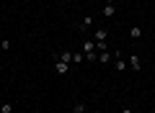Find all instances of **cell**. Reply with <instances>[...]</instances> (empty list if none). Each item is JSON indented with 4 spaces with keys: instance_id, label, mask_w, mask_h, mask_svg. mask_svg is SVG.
<instances>
[{
    "instance_id": "1",
    "label": "cell",
    "mask_w": 155,
    "mask_h": 113,
    "mask_svg": "<svg viewBox=\"0 0 155 113\" xmlns=\"http://www.w3.org/2000/svg\"><path fill=\"white\" fill-rule=\"evenodd\" d=\"M114 70H116V72H124V70H129L127 59H124L122 54H116V59H114Z\"/></svg>"
},
{
    "instance_id": "2",
    "label": "cell",
    "mask_w": 155,
    "mask_h": 113,
    "mask_svg": "<svg viewBox=\"0 0 155 113\" xmlns=\"http://www.w3.org/2000/svg\"><path fill=\"white\" fill-rule=\"evenodd\" d=\"M127 64H129V70H134V72H140V70H142V62H140V57H137V54L127 57Z\"/></svg>"
},
{
    "instance_id": "3",
    "label": "cell",
    "mask_w": 155,
    "mask_h": 113,
    "mask_svg": "<svg viewBox=\"0 0 155 113\" xmlns=\"http://www.w3.org/2000/svg\"><path fill=\"white\" fill-rule=\"evenodd\" d=\"M91 26H93V16H83L80 23H78V31H88Z\"/></svg>"
},
{
    "instance_id": "4",
    "label": "cell",
    "mask_w": 155,
    "mask_h": 113,
    "mask_svg": "<svg viewBox=\"0 0 155 113\" xmlns=\"http://www.w3.org/2000/svg\"><path fill=\"white\" fill-rule=\"evenodd\" d=\"M54 72H57V75H67V72H70V64L57 59V62H54Z\"/></svg>"
},
{
    "instance_id": "5",
    "label": "cell",
    "mask_w": 155,
    "mask_h": 113,
    "mask_svg": "<svg viewBox=\"0 0 155 113\" xmlns=\"http://www.w3.org/2000/svg\"><path fill=\"white\" fill-rule=\"evenodd\" d=\"M116 11H119V8H116V3H106V5H104V11H101V13H104L106 18H111V16H116Z\"/></svg>"
},
{
    "instance_id": "6",
    "label": "cell",
    "mask_w": 155,
    "mask_h": 113,
    "mask_svg": "<svg viewBox=\"0 0 155 113\" xmlns=\"http://www.w3.org/2000/svg\"><path fill=\"white\" fill-rule=\"evenodd\" d=\"M93 39H96V41H106V39H109V31H106V28H96Z\"/></svg>"
},
{
    "instance_id": "7",
    "label": "cell",
    "mask_w": 155,
    "mask_h": 113,
    "mask_svg": "<svg viewBox=\"0 0 155 113\" xmlns=\"http://www.w3.org/2000/svg\"><path fill=\"white\" fill-rule=\"evenodd\" d=\"M57 59H60V62H67V64H72V52H60V54H57Z\"/></svg>"
},
{
    "instance_id": "8",
    "label": "cell",
    "mask_w": 155,
    "mask_h": 113,
    "mask_svg": "<svg viewBox=\"0 0 155 113\" xmlns=\"http://www.w3.org/2000/svg\"><path fill=\"white\" fill-rule=\"evenodd\" d=\"M111 59H114V57H111V52H98V62H101V64H109Z\"/></svg>"
},
{
    "instance_id": "9",
    "label": "cell",
    "mask_w": 155,
    "mask_h": 113,
    "mask_svg": "<svg viewBox=\"0 0 155 113\" xmlns=\"http://www.w3.org/2000/svg\"><path fill=\"white\" fill-rule=\"evenodd\" d=\"M85 111H88V105H85V103H80V100L72 105V113H85Z\"/></svg>"
},
{
    "instance_id": "10",
    "label": "cell",
    "mask_w": 155,
    "mask_h": 113,
    "mask_svg": "<svg viewBox=\"0 0 155 113\" xmlns=\"http://www.w3.org/2000/svg\"><path fill=\"white\" fill-rule=\"evenodd\" d=\"M83 62H85V54H83V52L72 54V64H83Z\"/></svg>"
},
{
    "instance_id": "11",
    "label": "cell",
    "mask_w": 155,
    "mask_h": 113,
    "mask_svg": "<svg viewBox=\"0 0 155 113\" xmlns=\"http://www.w3.org/2000/svg\"><path fill=\"white\" fill-rule=\"evenodd\" d=\"M129 36H132V39H140V36H142V28H140V26H132V28H129Z\"/></svg>"
},
{
    "instance_id": "12",
    "label": "cell",
    "mask_w": 155,
    "mask_h": 113,
    "mask_svg": "<svg viewBox=\"0 0 155 113\" xmlns=\"http://www.w3.org/2000/svg\"><path fill=\"white\" fill-rule=\"evenodd\" d=\"M11 46H13L11 39H3V41H0V49H3V52H11Z\"/></svg>"
},
{
    "instance_id": "13",
    "label": "cell",
    "mask_w": 155,
    "mask_h": 113,
    "mask_svg": "<svg viewBox=\"0 0 155 113\" xmlns=\"http://www.w3.org/2000/svg\"><path fill=\"white\" fill-rule=\"evenodd\" d=\"M0 113H13V103H3L0 105Z\"/></svg>"
},
{
    "instance_id": "14",
    "label": "cell",
    "mask_w": 155,
    "mask_h": 113,
    "mask_svg": "<svg viewBox=\"0 0 155 113\" xmlns=\"http://www.w3.org/2000/svg\"><path fill=\"white\" fill-rule=\"evenodd\" d=\"M85 62H98V52H91V54H85Z\"/></svg>"
},
{
    "instance_id": "15",
    "label": "cell",
    "mask_w": 155,
    "mask_h": 113,
    "mask_svg": "<svg viewBox=\"0 0 155 113\" xmlns=\"http://www.w3.org/2000/svg\"><path fill=\"white\" fill-rule=\"evenodd\" d=\"M122 113H134V108H129V105H127V108H124Z\"/></svg>"
},
{
    "instance_id": "16",
    "label": "cell",
    "mask_w": 155,
    "mask_h": 113,
    "mask_svg": "<svg viewBox=\"0 0 155 113\" xmlns=\"http://www.w3.org/2000/svg\"><path fill=\"white\" fill-rule=\"evenodd\" d=\"M106 3H116V0H106Z\"/></svg>"
},
{
    "instance_id": "17",
    "label": "cell",
    "mask_w": 155,
    "mask_h": 113,
    "mask_svg": "<svg viewBox=\"0 0 155 113\" xmlns=\"http://www.w3.org/2000/svg\"><path fill=\"white\" fill-rule=\"evenodd\" d=\"M88 3H93V0H88Z\"/></svg>"
},
{
    "instance_id": "18",
    "label": "cell",
    "mask_w": 155,
    "mask_h": 113,
    "mask_svg": "<svg viewBox=\"0 0 155 113\" xmlns=\"http://www.w3.org/2000/svg\"><path fill=\"white\" fill-rule=\"evenodd\" d=\"M70 113H72V111H70Z\"/></svg>"
}]
</instances>
